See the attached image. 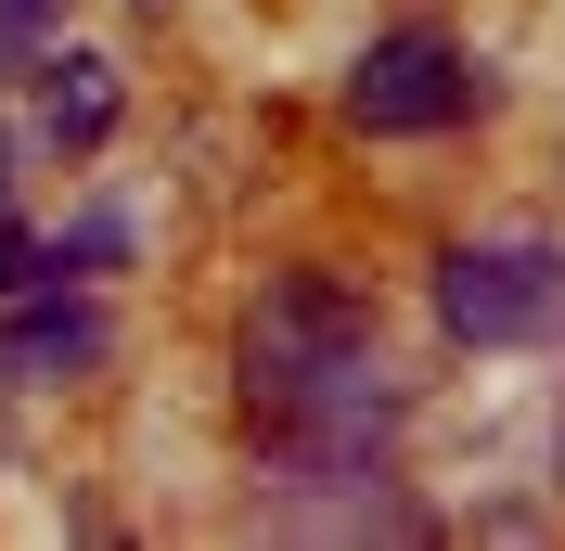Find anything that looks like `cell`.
Segmentation results:
<instances>
[{"label": "cell", "instance_id": "obj_8", "mask_svg": "<svg viewBox=\"0 0 565 551\" xmlns=\"http://www.w3.org/2000/svg\"><path fill=\"white\" fill-rule=\"evenodd\" d=\"M26 270H39V244H26V231H0V295H13Z\"/></svg>", "mask_w": 565, "mask_h": 551}, {"label": "cell", "instance_id": "obj_3", "mask_svg": "<svg viewBox=\"0 0 565 551\" xmlns=\"http://www.w3.org/2000/svg\"><path fill=\"white\" fill-rule=\"evenodd\" d=\"M476 104H489V77H476V52H462L450 26H386V39L348 65V129H373V141L462 129Z\"/></svg>", "mask_w": 565, "mask_h": 551}, {"label": "cell", "instance_id": "obj_7", "mask_svg": "<svg viewBox=\"0 0 565 551\" xmlns=\"http://www.w3.org/2000/svg\"><path fill=\"white\" fill-rule=\"evenodd\" d=\"M104 257H129V218H77V231L52 244L39 270H104Z\"/></svg>", "mask_w": 565, "mask_h": 551}, {"label": "cell", "instance_id": "obj_5", "mask_svg": "<svg viewBox=\"0 0 565 551\" xmlns=\"http://www.w3.org/2000/svg\"><path fill=\"white\" fill-rule=\"evenodd\" d=\"M39 129H52V154H104L116 141V65L104 52H39Z\"/></svg>", "mask_w": 565, "mask_h": 551}, {"label": "cell", "instance_id": "obj_2", "mask_svg": "<svg viewBox=\"0 0 565 551\" xmlns=\"http://www.w3.org/2000/svg\"><path fill=\"white\" fill-rule=\"evenodd\" d=\"M437 321L462 346H553L565 334V244L540 231H489L437 257Z\"/></svg>", "mask_w": 565, "mask_h": 551}, {"label": "cell", "instance_id": "obj_4", "mask_svg": "<svg viewBox=\"0 0 565 551\" xmlns=\"http://www.w3.org/2000/svg\"><path fill=\"white\" fill-rule=\"evenodd\" d=\"M116 359V309L104 295H65V282H52V295H26V309L0 321V372L13 385H77V372H104Z\"/></svg>", "mask_w": 565, "mask_h": 551}, {"label": "cell", "instance_id": "obj_1", "mask_svg": "<svg viewBox=\"0 0 565 551\" xmlns=\"http://www.w3.org/2000/svg\"><path fill=\"white\" fill-rule=\"evenodd\" d=\"M245 385L270 436H348L373 449L398 423V385H386V346H373V309H360L348 282H270L245 321Z\"/></svg>", "mask_w": 565, "mask_h": 551}, {"label": "cell", "instance_id": "obj_9", "mask_svg": "<svg viewBox=\"0 0 565 551\" xmlns=\"http://www.w3.org/2000/svg\"><path fill=\"white\" fill-rule=\"evenodd\" d=\"M0 206H13V129H0Z\"/></svg>", "mask_w": 565, "mask_h": 551}, {"label": "cell", "instance_id": "obj_6", "mask_svg": "<svg viewBox=\"0 0 565 551\" xmlns=\"http://www.w3.org/2000/svg\"><path fill=\"white\" fill-rule=\"evenodd\" d=\"M52 26H65V0H0V77H26L52 52Z\"/></svg>", "mask_w": 565, "mask_h": 551}]
</instances>
